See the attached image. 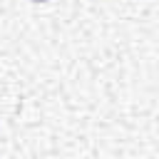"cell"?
Returning a JSON list of instances; mask_svg holds the SVG:
<instances>
[{
	"label": "cell",
	"instance_id": "cell-1",
	"mask_svg": "<svg viewBox=\"0 0 159 159\" xmlns=\"http://www.w3.org/2000/svg\"><path fill=\"white\" fill-rule=\"evenodd\" d=\"M32 2H47V0H32Z\"/></svg>",
	"mask_w": 159,
	"mask_h": 159
}]
</instances>
